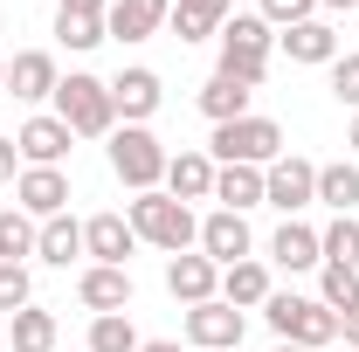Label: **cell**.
Listing matches in <instances>:
<instances>
[{
  "label": "cell",
  "instance_id": "484cf974",
  "mask_svg": "<svg viewBox=\"0 0 359 352\" xmlns=\"http://www.w3.org/2000/svg\"><path fill=\"white\" fill-rule=\"evenodd\" d=\"M318 201H325L332 215H353V208H359V159H332V166H318Z\"/></svg>",
  "mask_w": 359,
  "mask_h": 352
},
{
  "label": "cell",
  "instance_id": "7bdbcfd3",
  "mask_svg": "<svg viewBox=\"0 0 359 352\" xmlns=\"http://www.w3.org/2000/svg\"><path fill=\"white\" fill-rule=\"evenodd\" d=\"M0 90H7V62H0Z\"/></svg>",
  "mask_w": 359,
  "mask_h": 352
},
{
  "label": "cell",
  "instance_id": "30bf717a",
  "mask_svg": "<svg viewBox=\"0 0 359 352\" xmlns=\"http://www.w3.org/2000/svg\"><path fill=\"white\" fill-rule=\"evenodd\" d=\"M201 256H208L215 269L249 263V256H256V235H249V221H242V215H228V208H215V215L201 221Z\"/></svg>",
  "mask_w": 359,
  "mask_h": 352
},
{
  "label": "cell",
  "instance_id": "ffe728a7",
  "mask_svg": "<svg viewBox=\"0 0 359 352\" xmlns=\"http://www.w3.org/2000/svg\"><path fill=\"white\" fill-rule=\"evenodd\" d=\"M269 290H276V283H269V263H256V256H249V263H228V269H222V304H235V311L269 304Z\"/></svg>",
  "mask_w": 359,
  "mask_h": 352
},
{
  "label": "cell",
  "instance_id": "ba28073f",
  "mask_svg": "<svg viewBox=\"0 0 359 352\" xmlns=\"http://www.w3.org/2000/svg\"><path fill=\"white\" fill-rule=\"evenodd\" d=\"M14 208H21L28 221L69 215V173H62V166H21V180H14Z\"/></svg>",
  "mask_w": 359,
  "mask_h": 352
},
{
  "label": "cell",
  "instance_id": "f1b7e54d",
  "mask_svg": "<svg viewBox=\"0 0 359 352\" xmlns=\"http://www.w3.org/2000/svg\"><path fill=\"white\" fill-rule=\"evenodd\" d=\"M318 249H325V263L359 269V221L353 215H332V228H318Z\"/></svg>",
  "mask_w": 359,
  "mask_h": 352
},
{
  "label": "cell",
  "instance_id": "e0dca14e",
  "mask_svg": "<svg viewBox=\"0 0 359 352\" xmlns=\"http://www.w3.org/2000/svg\"><path fill=\"white\" fill-rule=\"evenodd\" d=\"M55 83H62V69H55V55H48V48H21V55L7 62V90H14L21 104L55 97Z\"/></svg>",
  "mask_w": 359,
  "mask_h": 352
},
{
  "label": "cell",
  "instance_id": "9a60e30c",
  "mask_svg": "<svg viewBox=\"0 0 359 352\" xmlns=\"http://www.w3.org/2000/svg\"><path fill=\"white\" fill-rule=\"evenodd\" d=\"M166 290L194 311V304H208V297H222V269L208 263L201 249H187V256H173V263H166Z\"/></svg>",
  "mask_w": 359,
  "mask_h": 352
},
{
  "label": "cell",
  "instance_id": "7a4b0ae2",
  "mask_svg": "<svg viewBox=\"0 0 359 352\" xmlns=\"http://www.w3.org/2000/svg\"><path fill=\"white\" fill-rule=\"evenodd\" d=\"M222 69L215 76H228V83H242V90H256L269 76V48H276V28H269L263 14H228L222 21Z\"/></svg>",
  "mask_w": 359,
  "mask_h": 352
},
{
  "label": "cell",
  "instance_id": "f35d334b",
  "mask_svg": "<svg viewBox=\"0 0 359 352\" xmlns=\"http://www.w3.org/2000/svg\"><path fill=\"white\" fill-rule=\"evenodd\" d=\"M138 352H180V346H173V339H145Z\"/></svg>",
  "mask_w": 359,
  "mask_h": 352
},
{
  "label": "cell",
  "instance_id": "ee69618b",
  "mask_svg": "<svg viewBox=\"0 0 359 352\" xmlns=\"http://www.w3.org/2000/svg\"><path fill=\"white\" fill-rule=\"evenodd\" d=\"M332 352H353V346H332Z\"/></svg>",
  "mask_w": 359,
  "mask_h": 352
},
{
  "label": "cell",
  "instance_id": "8fae6325",
  "mask_svg": "<svg viewBox=\"0 0 359 352\" xmlns=\"http://www.w3.org/2000/svg\"><path fill=\"white\" fill-rule=\"evenodd\" d=\"M166 21H173V0H111L104 35L111 42H152V35H166Z\"/></svg>",
  "mask_w": 359,
  "mask_h": 352
},
{
  "label": "cell",
  "instance_id": "8992f818",
  "mask_svg": "<svg viewBox=\"0 0 359 352\" xmlns=\"http://www.w3.org/2000/svg\"><path fill=\"white\" fill-rule=\"evenodd\" d=\"M104 152H111V173L125 180L132 194H152V187H166V159H173V152H166L159 138L145 132V125H118Z\"/></svg>",
  "mask_w": 359,
  "mask_h": 352
},
{
  "label": "cell",
  "instance_id": "1f68e13d",
  "mask_svg": "<svg viewBox=\"0 0 359 352\" xmlns=\"http://www.w3.org/2000/svg\"><path fill=\"white\" fill-rule=\"evenodd\" d=\"M55 42H62V48H76V55H83V48L111 42V35H104V21H90V14H55Z\"/></svg>",
  "mask_w": 359,
  "mask_h": 352
},
{
  "label": "cell",
  "instance_id": "9c48e42d",
  "mask_svg": "<svg viewBox=\"0 0 359 352\" xmlns=\"http://www.w3.org/2000/svg\"><path fill=\"white\" fill-rule=\"evenodd\" d=\"M242 332H249V318H242L235 304H222V297H208V304L187 311V346L194 352H235Z\"/></svg>",
  "mask_w": 359,
  "mask_h": 352
},
{
  "label": "cell",
  "instance_id": "5b68a950",
  "mask_svg": "<svg viewBox=\"0 0 359 352\" xmlns=\"http://www.w3.org/2000/svg\"><path fill=\"white\" fill-rule=\"evenodd\" d=\"M208 159L215 166H269V159H283V125L276 118H235V125H215L208 138Z\"/></svg>",
  "mask_w": 359,
  "mask_h": 352
},
{
  "label": "cell",
  "instance_id": "603a6c76",
  "mask_svg": "<svg viewBox=\"0 0 359 352\" xmlns=\"http://www.w3.org/2000/svg\"><path fill=\"white\" fill-rule=\"evenodd\" d=\"M7 339H14V352H55L62 325H55V311H42V304H21L14 318H7Z\"/></svg>",
  "mask_w": 359,
  "mask_h": 352
},
{
  "label": "cell",
  "instance_id": "d590c367",
  "mask_svg": "<svg viewBox=\"0 0 359 352\" xmlns=\"http://www.w3.org/2000/svg\"><path fill=\"white\" fill-rule=\"evenodd\" d=\"M55 14H90V21H104L111 0H55Z\"/></svg>",
  "mask_w": 359,
  "mask_h": 352
},
{
  "label": "cell",
  "instance_id": "60d3db41",
  "mask_svg": "<svg viewBox=\"0 0 359 352\" xmlns=\"http://www.w3.org/2000/svg\"><path fill=\"white\" fill-rule=\"evenodd\" d=\"M346 145H353V159H359V111H353V132H346Z\"/></svg>",
  "mask_w": 359,
  "mask_h": 352
},
{
  "label": "cell",
  "instance_id": "cb8c5ba5",
  "mask_svg": "<svg viewBox=\"0 0 359 352\" xmlns=\"http://www.w3.org/2000/svg\"><path fill=\"white\" fill-rule=\"evenodd\" d=\"M35 256H42V263H55V269H69L76 256H83V221H76V215L42 221V235H35Z\"/></svg>",
  "mask_w": 359,
  "mask_h": 352
},
{
  "label": "cell",
  "instance_id": "83f0119b",
  "mask_svg": "<svg viewBox=\"0 0 359 352\" xmlns=\"http://www.w3.org/2000/svg\"><path fill=\"white\" fill-rule=\"evenodd\" d=\"M145 339H138L132 311H111V318H90V352H138Z\"/></svg>",
  "mask_w": 359,
  "mask_h": 352
},
{
  "label": "cell",
  "instance_id": "e575fe53",
  "mask_svg": "<svg viewBox=\"0 0 359 352\" xmlns=\"http://www.w3.org/2000/svg\"><path fill=\"white\" fill-rule=\"evenodd\" d=\"M332 97H339L346 111H359V55H339V62H332Z\"/></svg>",
  "mask_w": 359,
  "mask_h": 352
},
{
  "label": "cell",
  "instance_id": "6da1fadb",
  "mask_svg": "<svg viewBox=\"0 0 359 352\" xmlns=\"http://www.w3.org/2000/svg\"><path fill=\"white\" fill-rule=\"evenodd\" d=\"M138 242H152V249H166V256H187V249H201V221L187 201H173L166 187H152V194H132V208H125Z\"/></svg>",
  "mask_w": 359,
  "mask_h": 352
},
{
  "label": "cell",
  "instance_id": "ab89813d",
  "mask_svg": "<svg viewBox=\"0 0 359 352\" xmlns=\"http://www.w3.org/2000/svg\"><path fill=\"white\" fill-rule=\"evenodd\" d=\"M318 7H325V14H346V7H359V0H318Z\"/></svg>",
  "mask_w": 359,
  "mask_h": 352
},
{
  "label": "cell",
  "instance_id": "5bb4252c",
  "mask_svg": "<svg viewBox=\"0 0 359 352\" xmlns=\"http://www.w3.org/2000/svg\"><path fill=\"white\" fill-rule=\"evenodd\" d=\"M76 297H83L90 318H111V311H132V269H111V263H90L76 276Z\"/></svg>",
  "mask_w": 359,
  "mask_h": 352
},
{
  "label": "cell",
  "instance_id": "52a82bcc",
  "mask_svg": "<svg viewBox=\"0 0 359 352\" xmlns=\"http://www.w3.org/2000/svg\"><path fill=\"white\" fill-rule=\"evenodd\" d=\"M311 201H318V166H311V159L283 152V159H269V166H263V208H276L283 221H297Z\"/></svg>",
  "mask_w": 359,
  "mask_h": 352
},
{
  "label": "cell",
  "instance_id": "4dcf8cb0",
  "mask_svg": "<svg viewBox=\"0 0 359 352\" xmlns=\"http://www.w3.org/2000/svg\"><path fill=\"white\" fill-rule=\"evenodd\" d=\"M318 304H325V311H346V304H359V269L318 263Z\"/></svg>",
  "mask_w": 359,
  "mask_h": 352
},
{
  "label": "cell",
  "instance_id": "7402d4cb",
  "mask_svg": "<svg viewBox=\"0 0 359 352\" xmlns=\"http://www.w3.org/2000/svg\"><path fill=\"white\" fill-rule=\"evenodd\" d=\"M276 42L290 48V62H339V35H332V21H297V28H283Z\"/></svg>",
  "mask_w": 359,
  "mask_h": 352
},
{
  "label": "cell",
  "instance_id": "f546056e",
  "mask_svg": "<svg viewBox=\"0 0 359 352\" xmlns=\"http://www.w3.org/2000/svg\"><path fill=\"white\" fill-rule=\"evenodd\" d=\"M35 235H42V221H28L21 208H0V263L35 256Z\"/></svg>",
  "mask_w": 359,
  "mask_h": 352
},
{
  "label": "cell",
  "instance_id": "d6a6232c",
  "mask_svg": "<svg viewBox=\"0 0 359 352\" xmlns=\"http://www.w3.org/2000/svg\"><path fill=\"white\" fill-rule=\"evenodd\" d=\"M21 304H35V283H28V263H0V311L14 318Z\"/></svg>",
  "mask_w": 359,
  "mask_h": 352
},
{
  "label": "cell",
  "instance_id": "2e32d148",
  "mask_svg": "<svg viewBox=\"0 0 359 352\" xmlns=\"http://www.w3.org/2000/svg\"><path fill=\"white\" fill-rule=\"evenodd\" d=\"M132 249H138V235H132V221H125V215H90L83 221V256H90V263L125 269V263H132Z\"/></svg>",
  "mask_w": 359,
  "mask_h": 352
},
{
  "label": "cell",
  "instance_id": "4316f807",
  "mask_svg": "<svg viewBox=\"0 0 359 352\" xmlns=\"http://www.w3.org/2000/svg\"><path fill=\"white\" fill-rule=\"evenodd\" d=\"M249 97H256V90L228 83V76H208V83H201V111H208L215 125H235V118H249Z\"/></svg>",
  "mask_w": 359,
  "mask_h": 352
},
{
  "label": "cell",
  "instance_id": "44dd1931",
  "mask_svg": "<svg viewBox=\"0 0 359 352\" xmlns=\"http://www.w3.org/2000/svg\"><path fill=\"white\" fill-rule=\"evenodd\" d=\"M269 263H276V269H318V263H325V249H318V228H304V221H283V228L269 235Z\"/></svg>",
  "mask_w": 359,
  "mask_h": 352
},
{
  "label": "cell",
  "instance_id": "8d00e7d4",
  "mask_svg": "<svg viewBox=\"0 0 359 352\" xmlns=\"http://www.w3.org/2000/svg\"><path fill=\"white\" fill-rule=\"evenodd\" d=\"M339 346H353V352H359V304L339 311Z\"/></svg>",
  "mask_w": 359,
  "mask_h": 352
},
{
  "label": "cell",
  "instance_id": "d4e9b609",
  "mask_svg": "<svg viewBox=\"0 0 359 352\" xmlns=\"http://www.w3.org/2000/svg\"><path fill=\"white\" fill-rule=\"evenodd\" d=\"M215 201H222L228 215L263 208V166H222V173H215Z\"/></svg>",
  "mask_w": 359,
  "mask_h": 352
},
{
  "label": "cell",
  "instance_id": "4fadbf2b",
  "mask_svg": "<svg viewBox=\"0 0 359 352\" xmlns=\"http://www.w3.org/2000/svg\"><path fill=\"white\" fill-rule=\"evenodd\" d=\"M69 145H76V132H69L55 111L28 118V125L14 132V152H21V166H62V159H69Z\"/></svg>",
  "mask_w": 359,
  "mask_h": 352
},
{
  "label": "cell",
  "instance_id": "277c9868",
  "mask_svg": "<svg viewBox=\"0 0 359 352\" xmlns=\"http://www.w3.org/2000/svg\"><path fill=\"white\" fill-rule=\"evenodd\" d=\"M55 118H62L76 138H111V132H118L111 83H104V76H90V69H69V76L55 83Z\"/></svg>",
  "mask_w": 359,
  "mask_h": 352
},
{
  "label": "cell",
  "instance_id": "ac0fdd59",
  "mask_svg": "<svg viewBox=\"0 0 359 352\" xmlns=\"http://www.w3.org/2000/svg\"><path fill=\"white\" fill-rule=\"evenodd\" d=\"M215 173H222V166H215L208 152H173V159H166V194L187 201V208H194V201H215Z\"/></svg>",
  "mask_w": 359,
  "mask_h": 352
},
{
  "label": "cell",
  "instance_id": "3957f363",
  "mask_svg": "<svg viewBox=\"0 0 359 352\" xmlns=\"http://www.w3.org/2000/svg\"><path fill=\"white\" fill-rule=\"evenodd\" d=\"M269 332L283 339V346H304V352H332L339 346V311H325L318 297H290V290H269Z\"/></svg>",
  "mask_w": 359,
  "mask_h": 352
},
{
  "label": "cell",
  "instance_id": "74e56055",
  "mask_svg": "<svg viewBox=\"0 0 359 352\" xmlns=\"http://www.w3.org/2000/svg\"><path fill=\"white\" fill-rule=\"evenodd\" d=\"M7 180H21V152H14V138H0V187Z\"/></svg>",
  "mask_w": 359,
  "mask_h": 352
},
{
  "label": "cell",
  "instance_id": "d6986e66",
  "mask_svg": "<svg viewBox=\"0 0 359 352\" xmlns=\"http://www.w3.org/2000/svg\"><path fill=\"white\" fill-rule=\"evenodd\" d=\"M235 14V0H173V28L180 42H208V35H222V21Z\"/></svg>",
  "mask_w": 359,
  "mask_h": 352
},
{
  "label": "cell",
  "instance_id": "836d02e7",
  "mask_svg": "<svg viewBox=\"0 0 359 352\" xmlns=\"http://www.w3.org/2000/svg\"><path fill=\"white\" fill-rule=\"evenodd\" d=\"M256 14H263L269 28H297V21H311V14H318V0H263Z\"/></svg>",
  "mask_w": 359,
  "mask_h": 352
},
{
  "label": "cell",
  "instance_id": "b9f144b4",
  "mask_svg": "<svg viewBox=\"0 0 359 352\" xmlns=\"http://www.w3.org/2000/svg\"><path fill=\"white\" fill-rule=\"evenodd\" d=\"M276 352H304V346H283V339H276Z\"/></svg>",
  "mask_w": 359,
  "mask_h": 352
},
{
  "label": "cell",
  "instance_id": "7c38bea8",
  "mask_svg": "<svg viewBox=\"0 0 359 352\" xmlns=\"http://www.w3.org/2000/svg\"><path fill=\"white\" fill-rule=\"evenodd\" d=\"M111 104H118V118H125V125H145V118L166 104V83H159V69H145V62L118 69V76H111Z\"/></svg>",
  "mask_w": 359,
  "mask_h": 352
}]
</instances>
